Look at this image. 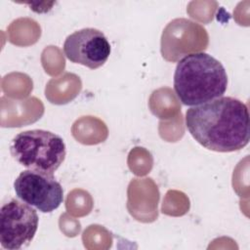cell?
Returning a JSON list of instances; mask_svg holds the SVG:
<instances>
[{"mask_svg":"<svg viewBox=\"0 0 250 250\" xmlns=\"http://www.w3.org/2000/svg\"><path fill=\"white\" fill-rule=\"evenodd\" d=\"M249 124L246 104L232 97H220L186 112V126L192 138L217 152L245 147L249 143Z\"/></svg>","mask_w":250,"mask_h":250,"instance_id":"1","label":"cell"},{"mask_svg":"<svg viewBox=\"0 0 250 250\" xmlns=\"http://www.w3.org/2000/svg\"><path fill=\"white\" fill-rule=\"evenodd\" d=\"M63 53L70 62L96 69L107 61L110 45L101 30L87 27L76 30L66 37Z\"/></svg>","mask_w":250,"mask_h":250,"instance_id":"6","label":"cell"},{"mask_svg":"<svg viewBox=\"0 0 250 250\" xmlns=\"http://www.w3.org/2000/svg\"><path fill=\"white\" fill-rule=\"evenodd\" d=\"M10 152L19 164L29 170L54 174L65 158L66 146L61 136L34 129L16 135L11 141Z\"/></svg>","mask_w":250,"mask_h":250,"instance_id":"3","label":"cell"},{"mask_svg":"<svg viewBox=\"0 0 250 250\" xmlns=\"http://www.w3.org/2000/svg\"><path fill=\"white\" fill-rule=\"evenodd\" d=\"M34 207L21 199L4 203L0 212V242L4 249L18 250L30 244L38 229Z\"/></svg>","mask_w":250,"mask_h":250,"instance_id":"4","label":"cell"},{"mask_svg":"<svg viewBox=\"0 0 250 250\" xmlns=\"http://www.w3.org/2000/svg\"><path fill=\"white\" fill-rule=\"evenodd\" d=\"M227 88L224 65L207 53L188 54L176 65L174 90L185 105L194 106L223 97Z\"/></svg>","mask_w":250,"mask_h":250,"instance_id":"2","label":"cell"},{"mask_svg":"<svg viewBox=\"0 0 250 250\" xmlns=\"http://www.w3.org/2000/svg\"><path fill=\"white\" fill-rule=\"evenodd\" d=\"M14 189L19 199L42 213L55 211L63 201L62 187L51 173L24 170L15 180Z\"/></svg>","mask_w":250,"mask_h":250,"instance_id":"5","label":"cell"}]
</instances>
